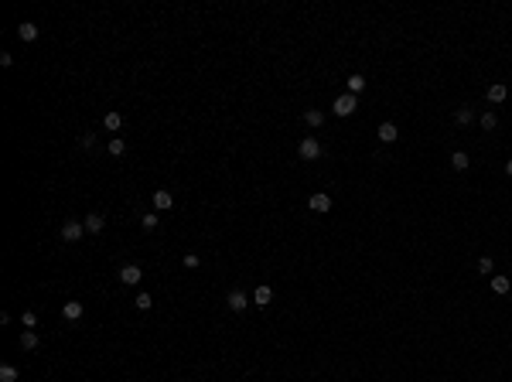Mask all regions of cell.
<instances>
[{"label":"cell","mask_w":512,"mask_h":382,"mask_svg":"<svg viewBox=\"0 0 512 382\" xmlns=\"http://www.w3.org/2000/svg\"><path fill=\"white\" fill-rule=\"evenodd\" d=\"M38 348V335L34 331H21V352H34Z\"/></svg>","instance_id":"cell-16"},{"label":"cell","mask_w":512,"mask_h":382,"mask_svg":"<svg viewBox=\"0 0 512 382\" xmlns=\"http://www.w3.org/2000/svg\"><path fill=\"white\" fill-rule=\"evenodd\" d=\"M362 89H366V75H359V72H355V75H348V92L359 96Z\"/></svg>","instance_id":"cell-18"},{"label":"cell","mask_w":512,"mask_h":382,"mask_svg":"<svg viewBox=\"0 0 512 382\" xmlns=\"http://www.w3.org/2000/svg\"><path fill=\"white\" fill-rule=\"evenodd\" d=\"M103 127L110 130V133H116V130L123 127V116L116 113V110H113V113H106V116H103Z\"/></svg>","instance_id":"cell-14"},{"label":"cell","mask_w":512,"mask_h":382,"mask_svg":"<svg viewBox=\"0 0 512 382\" xmlns=\"http://www.w3.org/2000/svg\"><path fill=\"white\" fill-rule=\"evenodd\" d=\"M154 208H157V212L174 208V195H171V191H154Z\"/></svg>","instance_id":"cell-8"},{"label":"cell","mask_w":512,"mask_h":382,"mask_svg":"<svg viewBox=\"0 0 512 382\" xmlns=\"http://www.w3.org/2000/svg\"><path fill=\"white\" fill-rule=\"evenodd\" d=\"M355 110H359V99L352 96V92H345V96L335 99V116H352Z\"/></svg>","instance_id":"cell-2"},{"label":"cell","mask_w":512,"mask_h":382,"mask_svg":"<svg viewBox=\"0 0 512 382\" xmlns=\"http://www.w3.org/2000/svg\"><path fill=\"white\" fill-rule=\"evenodd\" d=\"M492 269H495L492 256H482V259H478V273H492Z\"/></svg>","instance_id":"cell-27"},{"label":"cell","mask_w":512,"mask_h":382,"mask_svg":"<svg viewBox=\"0 0 512 382\" xmlns=\"http://www.w3.org/2000/svg\"><path fill=\"white\" fill-rule=\"evenodd\" d=\"M308 205H311V212H318V215L331 212V198H328L325 191H314V195H311V201H308Z\"/></svg>","instance_id":"cell-6"},{"label":"cell","mask_w":512,"mask_h":382,"mask_svg":"<svg viewBox=\"0 0 512 382\" xmlns=\"http://www.w3.org/2000/svg\"><path fill=\"white\" fill-rule=\"evenodd\" d=\"M485 96H488V102H502L505 96H509V89H505L502 82H492L488 89H485Z\"/></svg>","instance_id":"cell-9"},{"label":"cell","mask_w":512,"mask_h":382,"mask_svg":"<svg viewBox=\"0 0 512 382\" xmlns=\"http://www.w3.org/2000/svg\"><path fill=\"white\" fill-rule=\"evenodd\" d=\"M226 304H229V311H236V314H239V311H246V307H249V297H246L242 290H229Z\"/></svg>","instance_id":"cell-5"},{"label":"cell","mask_w":512,"mask_h":382,"mask_svg":"<svg viewBox=\"0 0 512 382\" xmlns=\"http://www.w3.org/2000/svg\"><path fill=\"white\" fill-rule=\"evenodd\" d=\"M157 222H161V219H157V212H147V215H140V226L147 229V232H154V229H157Z\"/></svg>","instance_id":"cell-21"},{"label":"cell","mask_w":512,"mask_h":382,"mask_svg":"<svg viewBox=\"0 0 512 382\" xmlns=\"http://www.w3.org/2000/svg\"><path fill=\"white\" fill-rule=\"evenodd\" d=\"M181 263H185V269H198V263H201V259H198L195 253H185V259H181Z\"/></svg>","instance_id":"cell-28"},{"label":"cell","mask_w":512,"mask_h":382,"mask_svg":"<svg viewBox=\"0 0 512 382\" xmlns=\"http://www.w3.org/2000/svg\"><path fill=\"white\" fill-rule=\"evenodd\" d=\"M304 123H308V127H325V113H321V110H308V113H304Z\"/></svg>","instance_id":"cell-17"},{"label":"cell","mask_w":512,"mask_h":382,"mask_svg":"<svg viewBox=\"0 0 512 382\" xmlns=\"http://www.w3.org/2000/svg\"><path fill=\"white\" fill-rule=\"evenodd\" d=\"M133 304H137L140 311H150V304H154V297H150V294H137V300H133Z\"/></svg>","instance_id":"cell-25"},{"label":"cell","mask_w":512,"mask_h":382,"mask_svg":"<svg viewBox=\"0 0 512 382\" xmlns=\"http://www.w3.org/2000/svg\"><path fill=\"white\" fill-rule=\"evenodd\" d=\"M85 236V222H79V219H69L65 226H62V239L65 242H79Z\"/></svg>","instance_id":"cell-1"},{"label":"cell","mask_w":512,"mask_h":382,"mask_svg":"<svg viewBox=\"0 0 512 382\" xmlns=\"http://www.w3.org/2000/svg\"><path fill=\"white\" fill-rule=\"evenodd\" d=\"M471 120H475V110H471V106H461V110H454V123H457V127H468Z\"/></svg>","instance_id":"cell-13"},{"label":"cell","mask_w":512,"mask_h":382,"mask_svg":"<svg viewBox=\"0 0 512 382\" xmlns=\"http://www.w3.org/2000/svg\"><path fill=\"white\" fill-rule=\"evenodd\" d=\"M0 382H17V368L14 365H0Z\"/></svg>","instance_id":"cell-23"},{"label":"cell","mask_w":512,"mask_h":382,"mask_svg":"<svg viewBox=\"0 0 512 382\" xmlns=\"http://www.w3.org/2000/svg\"><path fill=\"white\" fill-rule=\"evenodd\" d=\"M143 269L137 266V263H127V266H120V283H127V287H133V283H140Z\"/></svg>","instance_id":"cell-4"},{"label":"cell","mask_w":512,"mask_h":382,"mask_svg":"<svg viewBox=\"0 0 512 382\" xmlns=\"http://www.w3.org/2000/svg\"><path fill=\"white\" fill-rule=\"evenodd\" d=\"M482 127H485V130H495V127H498V116L492 113V110H485V113H482Z\"/></svg>","instance_id":"cell-24"},{"label":"cell","mask_w":512,"mask_h":382,"mask_svg":"<svg viewBox=\"0 0 512 382\" xmlns=\"http://www.w3.org/2000/svg\"><path fill=\"white\" fill-rule=\"evenodd\" d=\"M492 290H495V294H509L512 280H509V277H492Z\"/></svg>","instance_id":"cell-19"},{"label":"cell","mask_w":512,"mask_h":382,"mask_svg":"<svg viewBox=\"0 0 512 382\" xmlns=\"http://www.w3.org/2000/svg\"><path fill=\"white\" fill-rule=\"evenodd\" d=\"M0 65H14V55L11 51H0Z\"/></svg>","instance_id":"cell-30"},{"label":"cell","mask_w":512,"mask_h":382,"mask_svg":"<svg viewBox=\"0 0 512 382\" xmlns=\"http://www.w3.org/2000/svg\"><path fill=\"white\" fill-rule=\"evenodd\" d=\"M17 38H21V41H34V38H38V24H31V21H24V24L17 28Z\"/></svg>","instance_id":"cell-12"},{"label":"cell","mask_w":512,"mask_h":382,"mask_svg":"<svg viewBox=\"0 0 512 382\" xmlns=\"http://www.w3.org/2000/svg\"><path fill=\"white\" fill-rule=\"evenodd\" d=\"M505 174H509V178H512V157H509V164H505Z\"/></svg>","instance_id":"cell-31"},{"label":"cell","mask_w":512,"mask_h":382,"mask_svg":"<svg viewBox=\"0 0 512 382\" xmlns=\"http://www.w3.org/2000/svg\"><path fill=\"white\" fill-rule=\"evenodd\" d=\"M297 154H300V160H314V157H321V143L314 140V137H304L300 147H297Z\"/></svg>","instance_id":"cell-3"},{"label":"cell","mask_w":512,"mask_h":382,"mask_svg":"<svg viewBox=\"0 0 512 382\" xmlns=\"http://www.w3.org/2000/svg\"><path fill=\"white\" fill-rule=\"evenodd\" d=\"M396 137H399L396 123H383V127H379V140H383V143H393Z\"/></svg>","instance_id":"cell-15"},{"label":"cell","mask_w":512,"mask_h":382,"mask_svg":"<svg viewBox=\"0 0 512 382\" xmlns=\"http://www.w3.org/2000/svg\"><path fill=\"white\" fill-rule=\"evenodd\" d=\"M103 226H106V219H103L99 212H89V215H85V232H92V236H96V232H103Z\"/></svg>","instance_id":"cell-11"},{"label":"cell","mask_w":512,"mask_h":382,"mask_svg":"<svg viewBox=\"0 0 512 382\" xmlns=\"http://www.w3.org/2000/svg\"><path fill=\"white\" fill-rule=\"evenodd\" d=\"M79 143H82L85 150H89V147H96V133H82V140H79Z\"/></svg>","instance_id":"cell-29"},{"label":"cell","mask_w":512,"mask_h":382,"mask_svg":"<svg viewBox=\"0 0 512 382\" xmlns=\"http://www.w3.org/2000/svg\"><path fill=\"white\" fill-rule=\"evenodd\" d=\"M21 324H24V328L31 331V328L38 324V314H34V311H24V314H21Z\"/></svg>","instance_id":"cell-26"},{"label":"cell","mask_w":512,"mask_h":382,"mask_svg":"<svg viewBox=\"0 0 512 382\" xmlns=\"http://www.w3.org/2000/svg\"><path fill=\"white\" fill-rule=\"evenodd\" d=\"M270 300H273V290L267 287V283H260V287L253 290V304H260V307H267Z\"/></svg>","instance_id":"cell-10"},{"label":"cell","mask_w":512,"mask_h":382,"mask_svg":"<svg viewBox=\"0 0 512 382\" xmlns=\"http://www.w3.org/2000/svg\"><path fill=\"white\" fill-rule=\"evenodd\" d=\"M82 314H85V307L79 304V300H65V307H62V317H65V321H79Z\"/></svg>","instance_id":"cell-7"},{"label":"cell","mask_w":512,"mask_h":382,"mask_svg":"<svg viewBox=\"0 0 512 382\" xmlns=\"http://www.w3.org/2000/svg\"><path fill=\"white\" fill-rule=\"evenodd\" d=\"M451 168L465 171V168H468V154H465V150H454V154H451Z\"/></svg>","instance_id":"cell-20"},{"label":"cell","mask_w":512,"mask_h":382,"mask_svg":"<svg viewBox=\"0 0 512 382\" xmlns=\"http://www.w3.org/2000/svg\"><path fill=\"white\" fill-rule=\"evenodd\" d=\"M123 150H127V140H123V137H113V140H110V154L120 157Z\"/></svg>","instance_id":"cell-22"}]
</instances>
